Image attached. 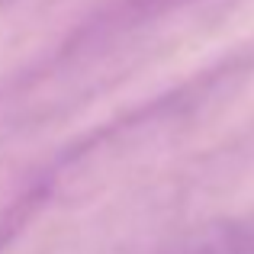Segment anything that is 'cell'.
<instances>
[{
  "label": "cell",
  "instance_id": "6da1fadb",
  "mask_svg": "<svg viewBox=\"0 0 254 254\" xmlns=\"http://www.w3.org/2000/svg\"><path fill=\"white\" fill-rule=\"evenodd\" d=\"M184 254H254V225H212L199 238H193Z\"/></svg>",
  "mask_w": 254,
  "mask_h": 254
},
{
  "label": "cell",
  "instance_id": "7a4b0ae2",
  "mask_svg": "<svg viewBox=\"0 0 254 254\" xmlns=\"http://www.w3.org/2000/svg\"><path fill=\"white\" fill-rule=\"evenodd\" d=\"M45 196H49V184H36V187H29V190H23L3 212H0V254L10 248L19 238V232L32 222V216L42 209Z\"/></svg>",
  "mask_w": 254,
  "mask_h": 254
},
{
  "label": "cell",
  "instance_id": "3957f363",
  "mask_svg": "<svg viewBox=\"0 0 254 254\" xmlns=\"http://www.w3.org/2000/svg\"><path fill=\"white\" fill-rule=\"evenodd\" d=\"M135 3H138L142 13H155V10H161V6H168V3H180V0H135Z\"/></svg>",
  "mask_w": 254,
  "mask_h": 254
}]
</instances>
